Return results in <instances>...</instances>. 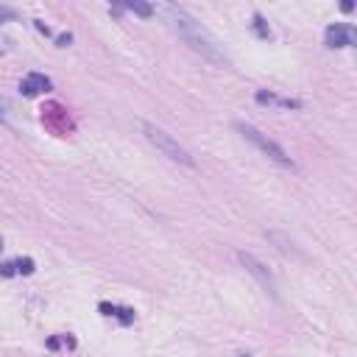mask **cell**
<instances>
[{
  "label": "cell",
  "instance_id": "obj_1",
  "mask_svg": "<svg viewBox=\"0 0 357 357\" xmlns=\"http://www.w3.org/2000/svg\"><path fill=\"white\" fill-rule=\"evenodd\" d=\"M168 14H170L173 28L193 45V51H198L204 59H209V62H215V65H227V62H229L227 54L220 51V45L215 42V36H212L207 28H201V23H196L187 12L176 9V6H168Z\"/></svg>",
  "mask_w": 357,
  "mask_h": 357
},
{
  "label": "cell",
  "instance_id": "obj_2",
  "mask_svg": "<svg viewBox=\"0 0 357 357\" xmlns=\"http://www.w3.org/2000/svg\"><path fill=\"white\" fill-rule=\"evenodd\" d=\"M143 131H146V137L151 146H157V151H162L168 159L178 162V165H185V168H193L196 159L190 157V151L185 146H178V140L173 137V134H168L165 128L154 126V123H143Z\"/></svg>",
  "mask_w": 357,
  "mask_h": 357
},
{
  "label": "cell",
  "instance_id": "obj_3",
  "mask_svg": "<svg viewBox=\"0 0 357 357\" xmlns=\"http://www.w3.org/2000/svg\"><path fill=\"white\" fill-rule=\"evenodd\" d=\"M238 131L243 134V137H246L254 148H260L271 162H277V165H282V168H293V159L282 151V146H277L271 137H265L260 128H254V126H249V123H238Z\"/></svg>",
  "mask_w": 357,
  "mask_h": 357
},
{
  "label": "cell",
  "instance_id": "obj_4",
  "mask_svg": "<svg viewBox=\"0 0 357 357\" xmlns=\"http://www.w3.org/2000/svg\"><path fill=\"white\" fill-rule=\"evenodd\" d=\"M324 42H327V48H352L357 42V31L349 23H332L324 34Z\"/></svg>",
  "mask_w": 357,
  "mask_h": 357
},
{
  "label": "cell",
  "instance_id": "obj_5",
  "mask_svg": "<svg viewBox=\"0 0 357 357\" xmlns=\"http://www.w3.org/2000/svg\"><path fill=\"white\" fill-rule=\"evenodd\" d=\"M51 78L48 76H42V73H28L23 81H20V93L25 98H36V95H45L51 89Z\"/></svg>",
  "mask_w": 357,
  "mask_h": 357
},
{
  "label": "cell",
  "instance_id": "obj_6",
  "mask_svg": "<svg viewBox=\"0 0 357 357\" xmlns=\"http://www.w3.org/2000/svg\"><path fill=\"white\" fill-rule=\"evenodd\" d=\"M240 262L249 268V274H254V277H257L268 290L274 293V279H271V274L265 271V265H262V262H257V260H254L251 254H246V251H240Z\"/></svg>",
  "mask_w": 357,
  "mask_h": 357
},
{
  "label": "cell",
  "instance_id": "obj_7",
  "mask_svg": "<svg viewBox=\"0 0 357 357\" xmlns=\"http://www.w3.org/2000/svg\"><path fill=\"white\" fill-rule=\"evenodd\" d=\"M104 316H115V319H120V324H131L134 321V310L131 307H117V304H109V301H101V307H98Z\"/></svg>",
  "mask_w": 357,
  "mask_h": 357
},
{
  "label": "cell",
  "instance_id": "obj_8",
  "mask_svg": "<svg viewBox=\"0 0 357 357\" xmlns=\"http://www.w3.org/2000/svg\"><path fill=\"white\" fill-rule=\"evenodd\" d=\"M120 9H128V12H134V14H140V17H151L154 14V6H148V3H126V6H120Z\"/></svg>",
  "mask_w": 357,
  "mask_h": 357
},
{
  "label": "cell",
  "instance_id": "obj_9",
  "mask_svg": "<svg viewBox=\"0 0 357 357\" xmlns=\"http://www.w3.org/2000/svg\"><path fill=\"white\" fill-rule=\"evenodd\" d=\"M14 271L17 274H23V277H28V274H34V260H14Z\"/></svg>",
  "mask_w": 357,
  "mask_h": 357
},
{
  "label": "cell",
  "instance_id": "obj_10",
  "mask_svg": "<svg viewBox=\"0 0 357 357\" xmlns=\"http://www.w3.org/2000/svg\"><path fill=\"white\" fill-rule=\"evenodd\" d=\"M254 28H257V34L262 36V39H268L271 36V28L265 25V20H262V14H254Z\"/></svg>",
  "mask_w": 357,
  "mask_h": 357
},
{
  "label": "cell",
  "instance_id": "obj_11",
  "mask_svg": "<svg viewBox=\"0 0 357 357\" xmlns=\"http://www.w3.org/2000/svg\"><path fill=\"white\" fill-rule=\"evenodd\" d=\"M9 117H12V104L9 98L0 95V123H9Z\"/></svg>",
  "mask_w": 357,
  "mask_h": 357
},
{
  "label": "cell",
  "instance_id": "obj_12",
  "mask_svg": "<svg viewBox=\"0 0 357 357\" xmlns=\"http://www.w3.org/2000/svg\"><path fill=\"white\" fill-rule=\"evenodd\" d=\"M14 17V12L12 9H6V6H0V25H3L6 20H12Z\"/></svg>",
  "mask_w": 357,
  "mask_h": 357
},
{
  "label": "cell",
  "instance_id": "obj_13",
  "mask_svg": "<svg viewBox=\"0 0 357 357\" xmlns=\"http://www.w3.org/2000/svg\"><path fill=\"white\" fill-rule=\"evenodd\" d=\"M0 249H3V238H0Z\"/></svg>",
  "mask_w": 357,
  "mask_h": 357
}]
</instances>
